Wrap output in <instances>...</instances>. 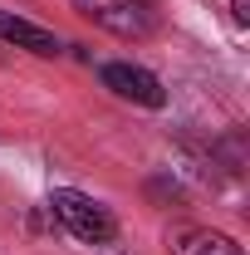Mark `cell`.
Listing matches in <instances>:
<instances>
[{
  "instance_id": "cell-1",
  "label": "cell",
  "mask_w": 250,
  "mask_h": 255,
  "mask_svg": "<svg viewBox=\"0 0 250 255\" xmlns=\"http://www.w3.org/2000/svg\"><path fill=\"white\" fill-rule=\"evenodd\" d=\"M49 216H54L69 236L89 241V246H108V241L118 236L113 211H108V206H98L94 196L74 191V187H54V191H49Z\"/></svg>"
},
{
  "instance_id": "cell-2",
  "label": "cell",
  "mask_w": 250,
  "mask_h": 255,
  "mask_svg": "<svg viewBox=\"0 0 250 255\" xmlns=\"http://www.w3.org/2000/svg\"><path fill=\"white\" fill-rule=\"evenodd\" d=\"M74 10L84 20H94L98 30L118 34V39H147V34H157V5L152 0H74Z\"/></svg>"
},
{
  "instance_id": "cell-5",
  "label": "cell",
  "mask_w": 250,
  "mask_h": 255,
  "mask_svg": "<svg viewBox=\"0 0 250 255\" xmlns=\"http://www.w3.org/2000/svg\"><path fill=\"white\" fill-rule=\"evenodd\" d=\"M0 39L15 44V49H30L39 59H54V54H59V39L44 30V25H34L25 15H10V10H0Z\"/></svg>"
},
{
  "instance_id": "cell-3",
  "label": "cell",
  "mask_w": 250,
  "mask_h": 255,
  "mask_svg": "<svg viewBox=\"0 0 250 255\" xmlns=\"http://www.w3.org/2000/svg\"><path fill=\"white\" fill-rule=\"evenodd\" d=\"M98 79H103V89H113L118 98L137 103V108H162V103H167L162 79H157L152 69H142V64H123V59H118V64H103Z\"/></svg>"
},
{
  "instance_id": "cell-4",
  "label": "cell",
  "mask_w": 250,
  "mask_h": 255,
  "mask_svg": "<svg viewBox=\"0 0 250 255\" xmlns=\"http://www.w3.org/2000/svg\"><path fill=\"white\" fill-rule=\"evenodd\" d=\"M167 251L172 255H246L226 231H211V226H172Z\"/></svg>"
}]
</instances>
